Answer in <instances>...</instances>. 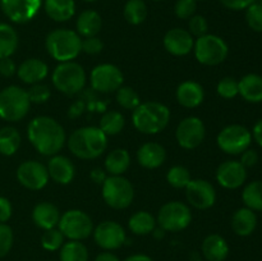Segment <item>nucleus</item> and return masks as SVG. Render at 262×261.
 Masks as SVG:
<instances>
[{"label":"nucleus","instance_id":"nucleus-1","mask_svg":"<svg viewBox=\"0 0 262 261\" xmlns=\"http://www.w3.org/2000/svg\"><path fill=\"white\" fill-rule=\"evenodd\" d=\"M27 136L36 151L45 156L56 155L67 141L64 128L54 118L46 115L31 120L27 127Z\"/></svg>","mask_w":262,"mask_h":261},{"label":"nucleus","instance_id":"nucleus-2","mask_svg":"<svg viewBox=\"0 0 262 261\" xmlns=\"http://www.w3.org/2000/svg\"><path fill=\"white\" fill-rule=\"evenodd\" d=\"M69 151L82 160L99 158L107 147V136L99 127H82L73 130L68 140Z\"/></svg>","mask_w":262,"mask_h":261},{"label":"nucleus","instance_id":"nucleus-3","mask_svg":"<svg viewBox=\"0 0 262 261\" xmlns=\"http://www.w3.org/2000/svg\"><path fill=\"white\" fill-rule=\"evenodd\" d=\"M170 120V110L158 101L141 102L132 113L133 125L145 135H156L166 128Z\"/></svg>","mask_w":262,"mask_h":261},{"label":"nucleus","instance_id":"nucleus-4","mask_svg":"<svg viewBox=\"0 0 262 261\" xmlns=\"http://www.w3.org/2000/svg\"><path fill=\"white\" fill-rule=\"evenodd\" d=\"M46 50L59 63L72 61L82 51V38L76 31L58 28L46 36Z\"/></svg>","mask_w":262,"mask_h":261},{"label":"nucleus","instance_id":"nucleus-5","mask_svg":"<svg viewBox=\"0 0 262 261\" xmlns=\"http://www.w3.org/2000/svg\"><path fill=\"white\" fill-rule=\"evenodd\" d=\"M86 72L83 67L73 60L59 63L51 76L54 87L69 96L81 92L86 84Z\"/></svg>","mask_w":262,"mask_h":261},{"label":"nucleus","instance_id":"nucleus-6","mask_svg":"<svg viewBox=\"0 0 262 261\" xmlns=\"http://www.w3.org/2000/svg\"><path fill=\"white\" fill-rule=\"evenodd\" d=\"M31 101L26 90L8 86L0 91V118L8 122H19L30 110Z\"/></svg>","mask_w":262,"mask_h":261},{"label":"nucleus","instance_id":"nucleus-7","mask_svg":"<svg viewBox=\"0 0 262 261\" xmlns=\"http://www.w3.org/2000/svg\"><path fill=\"white\" fill-rule=\"evenodd\" d=\"M193 50L197 61L207 67L219 66L229 54L228 44L220 36L210 33L197 37Z\"/></svg>","mask_w":262,"mask_h":261},{"label":"nucleus","instance_id":"nucleus-8","mask_svg":"<svg viewBox=\"0 0 262 261\" xmlns=\"http://www.w3.org/2000/svg\"><path fill=\"white\" fill-rule=\"evenodd\" d=\"M135 197L132 183L123 176H109L102 183V199L117 210L129 206Z\"/></svg>","mask_w":262,"mask_h":261},{"label":"nucleus","instance_id":"nucleus-9","mask_svg":"<svg viewBox=\"0 0 262 261\" xmlns=\"http://www.w3.org/2000/svg\"><path fill=\"white\" fill-rule=\"evenodd\" d=\"M58 229L69 241H83L89 238L94 232V223L82 210H68L64 212L59 220Z\"/></svg>","mask_w":262,"mask_h":261},{"label":"nucleus","instance_id":"nucleus-10","mask_svg":"<svg viewBox=\"0 0 262 261\" xmlns=\"http://www.w3.org/2000/svg\"><path fill=\"white\" fill-rule=\"evenodd\" d=\"M192 222V212L186 204L179 201L166 202L159 210L156 223L165 232L177 233L186 229Z\"/></svg>","mask_w":262,"mask_h":261},{"label":"nucleus","instance_id":"nucleus-11","mask_svg":"<svg viewBox=\"0 0 262 261\" xmlns=\"http://www.w3.org/2000/svg\"><path fill=\"white\" fill-rule=\"evenodd\" d=\"M217 146L222 151L229 155H241L250 148L252 142V133L241 124H230L223 128L216 138Z\"/></svg>","mask_w":262,"mask_h":261},{"label":"nucleus","instance_id":"nucleus-12","mask_svg":"<svg viewBox=\"0 0 262 261\" xmlns=\"http://www.w3.org/2000/svg\"><path fill=\"white\" fill-rule=\"evenodd\" d=\"M92 89L102 94L117 91L120 89L124 81L122 71L114 64L104 63L95 67L90 76Z\"/></svg>","mask_w":262,"mask_h":261},{"label":"nucleus","instance_id":"nucleus-13","mask_svg":"<svg viewBox=\"0 0 262 261\" xmlns=\"http://www.w3.org/2000/svg\"><path fill=\"white\" fill-rule=\"evenodd\" d=\"M94 240L96 245L104 251H114L122 247L127 241L125 230L119 223L106 220L94 228Z\"/></svg>","mask_w":262,"mask_h":261},{"label":"nucleus","instance_id":"nucleus-14","mask_svg":"<svg viewBox=\"0 0 262 261\" xmlns=\"http://www.w3.org/2000/svg\"><path fill=\"white\" fill-rule=\"evenodd\" d=\"M206 129L200 118L187 117L178 124L176 130V138L179 146L186 150H193L199 147L205 140Z\"/></svg>","mask_w":262,"mask_h":261},{"label":"nucleus","instance_id":"nucleus-15","mask_svg":"<svg viewBox=\"0 0 262 261\" xmlns=\"http://www.w3.org/2000/svg\"><path fill=\"white\" fill-rule=\"evenodd\" d=\"M48 168L36 160L23 161L17 169V179L23 187L31 191L42 189L49 182Z\"/></svg>","mask_w":262,"mask_h":261},{"label":"nucleus","instance_id":"nucleus-16","mask_svg":"<svg viewBox=\"0 0 262 261\" xmlns=\"http://www.w3.org/2000/svg\"><path fill=\"white\" fill-rule=\"evenodd\" d=\"M184 189L189 204L199 210L210 209L216 201L214 186L205 179H191Z\"/></svg>","mask_w":262,"mask_h":261},{"label":"nucleus","instance_id":"nucleus-17","mask_svg":"<svg viewBox=\"0 0 262 261\" xmlns=\"http://www.w3.org/2000/svg\"><path fill=\"white\" fill-rule=\"evenodd\" d=\"M42 0H0L4 14L15 23H26L38 13Z\"/></svg>","mask_w":262,"mask_h":261},{"label":"nucleus","instance_id":"nucleus-18","mask_svg":"<svg viewBox=\"0 0 262 261\" xmlns=\"http://www.w3.org/2000/svg\"><path fill=\"white\" fill-rule=\"evenodd\" d=\"M247 169L237 160H228L220 164L216 170V181L227 189H237L245 184Z\"/></svg>","mask_w":262,"mask_h":261},{"label":"nucleus","instance_id":"nucleus-19","mask_svg":"<svg viewBox=\"0 0 262 261\" xmlns=\"http://www.w3.org/2000/svg\"><path fill=\"white\" fill-rule=\"evenodd\" d=\"M164 48L176 56H184L193 50L194 40L188 31L183 28H171L164 36Z\"/></svg>","mask_w":262,"mask_h":261},{"label":"nucleus","instance_id":"nucleus-20","mask_svg":"<svg viewBox=\"0 0 262 261\" xmlns=\"http://www.w3.org/2000/svg\"><path fill=\"white\" fill-rule=\"evenodd\" d=\"M49 177L59 184H69L74 178L76 168L67 156L53 155L48 164Z\"/></svg>","mask_w":262,"mask_h":261},{"label":"nucleus","instance_id":"nucleus-21","mask_svg":"<svg viewBox=\"0 0 262 261\" xmlns=\"http://www.w3.org/2000/svg\"><path fill=\"white\" fill-rule=\"evenodd\" d=\"M17 73L20 81L32 86V84L40 83L41 81H43L48 77L49 68L45 61L36 58H30L26 59L18 67Z\"/></svg>","mask_w":262,"mask_h":261},{"label":"nucleus","instance_id":"nucleus-22","mask_svg":"<svg viewBox=\"0 0 262 261\" xmlns=\"http://www.w3.org/2000/svg\"><path fill=\"white\" fill-rule=\"evenodd\" d=\"M201 252L206 261H224L229 255V245L223 235L214 233L204 240Z\"/></svg>","mask_w":262,"mask_h":261},{"label":"nucleus","instance_id":"nucleus-23","mask_svg":"<svg viewBox=\"0 0 262 261\" xmlns=\"http://www.w3.org/2000/svg\"><path fill=\"white\" fill-rule=\"evenodd\" d=\"M205 97L204 87L196 81H184L177 89V100L184 107H197Z\"/></svg>","mask_w":262,"mask_h":261},{"label":"nucleus","instance_id":"nucleus-24","mask_svg":"<svg viewBox=\"0 0 262 261\" xmlns=\"http://www.w3.org/2000/svg\"><path fill=\"white\" fill-rule=\"evenodd\" d=\"M138 163L146 169H156L164 164L166 151L160 143L146 142L137 151Z\"/></svg>","mask_w":262,"mask_h":261},{"label":"nucleus","instance_id":"nucleus-25","mask_svg":"<svg viewBox=\"0 0 262 261\" xmlns=\"http://www.w3.org/2000/svg\"><path fill=\"white\" fill-rule=\"evenodd\" d=\"M60 211L51 202H40L32 211V219L38 228L43 230L56 228L60 220Z\"/></svg>","mask_w":262,"mask_h":261},{"label":"nucleus","instance_id":"nucleus-26","mask_svg":"<svg viewBox=\"0 0 262 261\" xmlns=\"http://www.w3.org/2000/svg\"><path fill=\"white\" fill-rule=\"evenodd\" d=\"M257 227V215L248 207H241L233 214L232 229L239 237H248Z\"/></svg>","mask_w":262,"mask_h":261},{"label":"nucleus","instance_id":"nucleus-27","mask_svg":"<svg viewBox=\"0 0 262 261\" xmlns=\"http://www.w3.org/2000/svg\"><path fill=\"white\" fill-rule=\"evenodd\" d=\"M238 95H241L247 102H262V76L256 73L243 76L238 81Z\"/></svg>","mask_w":262,"mask_h":261},{"label":"nucleus","instance_id":"nucleus-28","mask_svg":"<svg viewBox=\"0 0 262 261\" xmlns=\"http://www.w3.org/2000/svg\"><path fill=\"white\" fill-rule=\"evenodd\" d=\"M102 19L95 10H84L77 18V33L82 37H94L100 32Z\"/></svg>","mask_w":262,"mask_h":261},{"label":"nucleus","instance_id":"nucleus-29","mask_svg":"<svg viewBox=\"0 0 262 261\" xmlns=\"http://www.w3.org/2000/svg\"><path fill=\"white\" fill-rule=\"evenodd\" d=\"M45 10L55 22H66L76 13V4L74 0H45Z\"/></svg>","mask_w":262,"mask_h":261},{"label":"nucleus","instance_id":"nucleus-30","mask_svg":"<svg viewBox=\"0 0 262 261\" xmlns=\"http://www.w3.org/2000/svg\"><path fill=\"white\" fill-rule=\"evenodd\" d=\"M130 165V155L125 148H115L105 159V169L110 176H123Z\"/></svg>","mask_w":262,"mask_h":261},{"label":"nucleus","instance_id":"nucleus-31","mask_svg":"<svg viewBox=\"0 0 262 261\" xmlns=\"http://www.w3.org/2000/svg\"><path fill=\"white\" fill-rule=\"evenodd\" d=\"M130 232L136 235H147L156 228V219L148 211H137L128 222Z\"/></svg>","mask_w":262,"mask_h":261},{"label":"nucleus","instance_id":"nucleus-32","mask_svg":"<svg viewBox=\"0 0 262 261\" xmlns=\"http://www.w3.org/2000/svg\"><path fill=\"white\" fill-rule=\"evenodd\" d=\"M18 48V35L12 26L0 23V59L10 58Z\"/></svg>","mask_w":262,"mask_h":261},{"label":"nucleus","instance_id":"nucleus-33","mask_svg":"<svg viewBox=\"0 0 262 261\" xmlns=\"http://www.w3.org/2000/svg\"><path fill=\"white\" fill-rule=\"evenodd\" d=\"M60 261H89V250L81 241H68L59 250Z\"/></svg>","mask_w":262,"mask_h":261},{"label":"nucleus","instance_id":"nucleus-34","mask_svg":"<svg viewBox=\"0 0 262 261\" xmlns=\"http://www.w3.org/2000/svg\"><path fill=\"white\" fill-rule=\"evenodd\" d=\"M242 200L246 207L253 211H262V181L250 182L243 188Z\"/></svg>","mask_w":262,"mask_h":261},{"label":"nucleus","instance_id":"nucleus-35","mask_svg":"<svg viewBox=\"0 0 262 261\" xmlns=\"http://www.w3.org/2000/svg\"><path fill=\"white\" fill-rule=\"evenodd\" d=\"M20 146V135L14 127H4L0 129V154L10 156L17 153Z\"/></svg>","mask_w":262,"mask_h":261},{"label":"nucleus","instance_id":"nucleus-36","mask_svg":"<svg viewBox=\"0 0 262 261\" xmlns=\"http://www.w3.org/2000/svg\"><path fill=\"white\" fill-rule=\"evenodd\" d=\"M125 120L123 114H120L117 110H109L101 117L99 128L106 136H114L122 132Z\"/></svg>","mask_w":262,"mask_h":261},{"label":"nucleus","instance_id":"nucleus-37","mask_svg":"<svg viewBox=\"0 0 262 261\" xmlns=\"http://www.w3.org/2000/svg\"><path fill=\"white\" fill-rule=\"evenodd\" d=\"M147 17V7L143 0H128L124 5V18L133 26L141 25Z\"/></svg>","mask_w":262,"mask_h":261},{"label":"nucleus","instance_id":"nucleus-38","mask_svg":"<svg viewBox=\"0 0 262 261\" xmlns=\"http://www.w3.org/2000/svg\"><path fill=\"white\" fill-rule=\"evenodd\" d=\"M191 173L186 166L176 165L173 168L169 169L168 174H166V181L174 188H186L187 184L191 182Z\"/></svg>","mask_w":262,"mask_h":261},{"label":"nucleus","instance_id":"nucleus-39","mask_svg":"<svg viewBox=\"0 0 262 261\" xmlns=\"http://www.w3.org/2000/svg\"><path fill=\"white\" fill-rule=\"evenodd\" d=\"M117 102L127 110H135L141 104V99L132 87H120L117 91Z\"/></svg>","mask_w":262,"mask_h":261},{"label":"nucleus","instance_id":"nucleus-40","mask_svg":"<svg viewBox=\"0 0 262 261\" xmlns=\"http://www.w3.org/2000/svg\"><path fill=\"white\" fill-rule=\"evenodd\" d=\"M64 240L66 237L58 228H51V229L43 232L42 237H41V246L43 247V250L53 252V251L60 250L61 246L64 245Z\"/></svg>","mask_w":262,"mask_h":261},{"label":"nucleus","instance_id":"nucleus-41","mask_svg":"<svg viewBox=\"0 0 262 261\" xmlns=\"http://www.w3.org/2000/svg\"><path fill=\"white\" fill-rule=\"evenodd\" d=\"M246 22L251 30L262 32V5L260 3H253L246 9Z\"/></svg>","mask_w":262,"mask_h":261},{"label":"nucleus","instance_id":"nucleus-42","mask_svg":"<svg viewBox=\"0 0 262 261\" xmlns=\"http://www.w3.org/2000/svg\"><path fill=\"white\" fill-rule=\"evenodd\" d=\"M216 91L223 99H233V97L239 94V91H238V81L233 77H225V78L219 81L216 86Z\"/></svg>","mask_w":262,"mask_h":261},{"label":"nucleus","instance_id":"nucleus-43","mask_svg":"<svg viewBox=\"0 0 262 261\" xmlns=\"http://www.w3.org/2000/svg\"><path fill=\"white\" fill-rule=\"evenodd\" d=\"M14 242L13 230L5 223H0V258L7 256L10 252Z\"/></svg>","mask_w":262,"mask_h":261},{"label":"nucleus","instance_id":"nucleus-44","mask_svg":"<svg viewBox=\"0 0 262 261\" xmlns=\"http://www.w3.org/2000/svg\"><path fill=\"white\" fill-rule=\"evenodd\" d=\"M28 99H30L31 104H43L49 100L50 97V89L46 84L42 83H36L31 86L27 91Z\"/></svg>","mask_w":262,"mask_h":261},{"label":"nucleus","instance_id":"nucleus-45","mask_svg":"<svg viewBox=\"0 0 262 261\" xmlns=\"http://www.w3.org/2000/svg\"><path fill=\"white\" fill-rule=\"evenodd\" d=\"M197 9L196 0H178L174 7L176 15L181 19H189L193 17Z\"/></svg>","mask_w":262,"mask_h":261},{"label":"nucleus","instance_id":"nucleus-46","mask_svg":"<svg viewBox=\"0 0 262 261\" xmlns=\"http://www.w3.org/2000/svg\"><path fill=\"white\" fill-rule=\"evenodd\" d=\"M189 31L192 36H196V37H201V36L206 35L207 30H209V25H207L206 18L202 17V15H193V17L189 18Z\"/></svg>","mask_w":262,"mask_h":261},{"label":"nucleus","instance_id":"nucleus-47","mask_svg":"<svg viewBox=\"0 0 262 261\" xmlns=\"http://www.w3.org/2000/svg\"><path fill=\"white\" fill-rule=\"evenodd\" d=\"M102 48H104V44L96 36H94V37H86L84 40H82V51H84L86 54H90V55H96V54L101 53Z\"/></svg>","mask_w":262,"mask_h":261},{"label":"nucleus","instance_id":"nucleus-48","mask_svg":"<svg viewBox=\"0 0 262 261\" xmlns=\"http://www.w3.org/2000/svg\"><path fill=\"white\" fill-rule=\"evenodd\" d=\"M257 163L258 154L257 151L253 150V148H247V150L243 151V153L241 154V164H242L246 169L252 168V166H255Z\"/></svg>","mask_w":262,"mask_h":261},{"label":"nucleus","instance_id":"nucleus-49","mask_svg":"<svg viewBox=\"0 0 262 261\" xmlns=\"http://www.w3.org/2000/svg\"><path fill=\"white\" fill-rule=\"evenodd\" d=\"M225 8L232 10H246L257 0H220Z\"/></svg>","mask_w":262,"mask_h":261},{"label":"nucleus","instance_id":"nucleus-50","mask_svg":"<svg viewBox=\"0 0 262 261\" xmlns=\"http://www.w3.org/2000/svg\"><path fill=\"white\" fill-rule=\"evenodd\" d=\"M13 212L12 204L8 199L0 196V223H5L10 219Z\"/></svg>","mask_w":262,"mask_h":261},{"label":"nucleus","instance_id":"nucleus-51","mask_svg":"<svg viewBox=\"0 0 262 261\" xmlns=\"http://www.w3.org/2000/svg\"><path fill=\"white\" fill-rule=\"evenodd\" d=\"M17 72V67L13 59L4 58L0 59V74L4 77H12Z\"/></svg>","mask_w":262,"mask_h":261},{"label":"nucleus","instance_id":"nucleus-52","mask_svg":"<svg viewBox=\"0 0 262 261\" xmlns=\"http://www.w3.org/2000/svg\"><path fill=\"white\" fill-rule=\"evenodd\" d=\"M90 177H91L92 182H95L96 184H102L105 182V179L107 178L106 173L100 168L94 169V170L91 171V174H90Z\"/></svg>","mask_w":262,"mask_h":261},{"label":"nucleus","instance_id":"nucleus-53","mask_svg":"<svg viewBox=\"0 0 262 261\" xmlns=\"http://www.w3.org/2000/svg\"><path fill=\"white\" fill-rule=\"evenodd\" d=\"M252 138L257 142L258 146H261L262 147V118L260 120H257V123L253 125Z\"/></svg>","mask_w":262,"mask_h":261},{"label":"nucleus","instance_id":"nucleus-54","mask_svg":"<svg viewBox=\"0 0 262 261\" xmlns=\"http://www.w3.org/2000/svg\"><path fill=\"white\" fill-rule=\"evenodd\" d=\"M95 261H120L115 253H113L112 251H102L101 253L95 257Z\"/></svg>","mask_w":262,"mask_h":261},{"label":"nucleus","instance_id":"nucleus-55","mask_svg":"<svg viewBox=\"0 0 262 261\" xmlns=\"http://www.w3.org/2000/svg\"><path fill=\"white\" fill-rule=\"evenodd\" d=\"M83 110H84L83 102H76V104H73L71 106V109H69L68 112V115L71 118H77L83 113Z\"/></svg>","mask_w":262,"mask_h":261},{"label":"nucleus","instance_id":"nucleus-56","mask_svg":"<svg viewBox=\"0 0 262 261\" xmlns=\"http://www.w3.org/2000/svg\"><path fill=\"white\" fill-rule=\"evenodd\" d=\"M122 261H154V260L148 255H145V253H136V255L128 256V257H125L124 260Z\"/></svg>","mask_w":262,"mask_h":261},{"label":"nucleus","instance_id":"nucleus-57","mask_svg":"<svg viewBox=\"0 0 262 261\" xmlns=\"http://www.w3.org/2000/svg\"><path fill=\"white\" fill-rule=\"evenodd\" d=\"M257 3H260V4L262 5V0H257Z\"/></svg>","mask_w":262,"mask_h":261},{"label":"nucleus","instance_id":"nucleus-58","mask_svg":"<svg viewBox=\"0 0 262 261\" xmlns=\"http://www.w3.org/2000/svg\"><path fill=\"white\" fill-rule=\"evenodd\" d=\"M84 2H95V0H84Z\"/></svg>","mask_w":262,"mask_h":261},{"label":"nucleus","instance_id":"nucleus-59","mask_svg":"<svg viewBox=\"0 0 262 261\" xmlns=\"http://www.w3.org/2000/svg\"><path fill=\"white\" fill-rule=\"evenodd\" d=\"M154 2H159V0H154Z\"/></svg>","mask_w":262,"mask_h":261},{"label":"nucleus","instance_id":"nucleus-60","mask_svg":"<svg viewBox=\"0 0 262 261\" xmlns=\"http://www.w3.org/2000/svg\"><path fill=\"white\" fill-rule=\"evenodd\" d=\"M196 2H197V0H196Z\"/></svg>","mask_w":262,"mask_h":261}]
</instances>
